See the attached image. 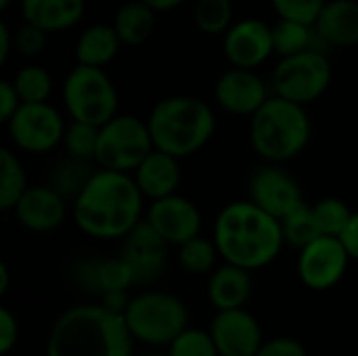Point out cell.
<instances>
[{
	"instance_id": "obj_1",
	"label": "cell",
	"mask_w": 358,
	"mask_h": 356,
	"mask_svg": "<svg viewBox=\"0 0 358 356\" xmlns=\"http://www.w3.org/2000/svg\"><path fill=\"white\" fill-rule=\"evenodd\" d=\"M145 197L128 172L96 168L82 193L71 201L76 227L101 241L124 239L141 220Z\"/></svg>"
},
{
	"instance_id": "obj_2",
	"label": "cell",
	"mask_w": 358,
	"mask_h": 356,
	"mask_svg": "<svg viewBox=\"0 0 358 356\" xmlns=\"http://www.w3.org/2000/svg\"><path fill=\"white\" fill-rule=\"evenodd\" d=\"M212 239L218 245L222 262L243 266L252 273L273 264L285 245L281 220L252 199L227 204L214 220Z\"/></svg>"
},
{
	"instance_id": "obj_3",
	"label": "cell",
	"mask_w": 358,
	"mask_h": 356,
	"mask_svg": "<svg viewBox=\"0 0 358 356\" xmlns=\"http://www.w3.org/2000/svg\"><path fill=\"white\" fill-rule=\"evenodd\" d=\"M134 342L124 315L103 304H78L55 321L46 356H132Z\"/></svg>"
},
{
	"instance_id": "obj_4",
	"label": "cell",
	"mask_w": 358,
	"mask_h": 356,
	"mask_svg": "<svg viewBox=\"0 0 358 356\" xmlns=\"http://www.w3.org/2000/svg\"><path fill=\"white\" fill-rule=\"evenodd\" d=\"M155 149L178 159L201 151L216 132V113L210 103L193 94L159 99L147 118Z\"/></svg>"
},
{
	"instance_id": "obj_5",
	"label": "cell",
	"mask_w": 358,
	"mask_h": 356,
	"mask_svg": "<svg viewBox=\"0 0 358 356\" xmlns=\"http://www.w3.org/2000/svg\"><path fill=\"white\" fill-rule=\"evenodd\" d=\"M313 136V122L304 105L271 94L250 118V145L262 162L287 164L300 157Z\"/></svg>"
},
{
	"instance_id": "obj_6",
	"label": "cell",
	"mask_w": 358,
	"mask_h": 356,
	"mask_svg": "<svg viewBox=\"0 0 358 356\" xmlns=\"http://www.w3.org/2000/svg\"><path fill=\"white\" fill-rule=\"evenodd\" d=\"M61 97L69 120L103 126L120 113V94L105 67L76 63L63 80Z\"/></svg>"
},
{
	"instance_id": "obj_7",
	"label": "cell",
	"mask_w": 358,
	"mask_h": 356,
	"mask_svg": "<svg viewBox=\"0 0 358 356\" xmlns=\"http://www.w3.org/2000/svg\"><path fill=\"white\" fill-rule=\"evenodd\" d=\"M124 319L136 342L170 346L172 340L189 327V308L174 294L143 292L130 300Z\"/></svg>"
},
{
	"instance_id": "obj_8",
	"label": "cell",
	"mask_w": 358,
	"mask_h": 356,
	"mask_svg": "<svg viewBox=\"0 0 358 356\" xmlns=\"http://www.w3.org/2000/svg\"><path fill=\"white\" fill-rule=\"evenodd\" d=\"M331 80V59L323 48H310L298 55L279 57L271 76V88L275 94L306 107L329 90Z\"/></svg>"
},
{
	"instance_id": "obj_9",
	"label": "cell",
	"mask_w": 358,
	"mask_h": 356,
	"mask_svg": "<svg viewBox=\"0 0 358 356\" xmlns=\"http://www.w3.org/2000/svg\"><path fill=\"white\" fill-rule=\"evenodd\" d=\"M155 149L147 120L130 113H117L101 126L96 166L132 174L136 166Z\"/></svg>"
},
{
	"instance_id": "obj_10",
	"label": "cell",
	"mask_w": 358,
	"mask_h": 356,
	"mask_svg": "<svg viewBox=\"0 0 358 356\" xmlns=\"http://www.w3.org/2000/svg\"><path fill=\"white\" fill-rule=\"evenodd\" d=\"M65 120L57 107L46 103H21L15 115L6 122V130L15 149L42 155L59 145L65 136Z\"/></svg>"
},
{
	"instance_id": "obj_11",
	"label": "cell",
	"mask_w": 358,
	"mask_h": 356,
	"mask_svg": "<svg viewBox=\"0 0 358 356\" xmlns=\"http://www.w3.org/2000/svg\"><path fill=\"white\" fill-rule=\"evenodd\" d=\"M350 260L340 237L321 235L300 250L296 271L308 290L327 292L344 279Z\"/></svg>"
},
{
	"instance_id": "obj_12",
	"label": "cell",
	"mask_w": 358,
	"mask_h": 356,
	"mask_svg": "<svg viewBox=\"0 0 358 356\" xmlns=\"http://www.w3.org/2000/svg\"><path fill=\"white\" fill-rule=\"evenodd\" d=\"M273 94L271 82H266L256 69L233 67L218 76L214 84L216 105L239 118H252Z\"/></svg>"
},
{
	"instance_id": "obj_13",
	"label": "cell",
	"mask_w": 358,
	"mask_h": 356,
	"mask_svg": "<svg viewBox=\"0 0 358 356\" xmlns=\"http://www.w3.org/2000/svg\"><path fill=\"white\" fill-rule=\"evenodd\" d=\"M250 199L277 216L279 220L304 201L300 183L283 168V164L262 162L248 180Z\"/></svg>"
},
{
	"instance_id": "obj_14",
	"label": "cell",
	"mask_w": 358,
	"mask_h": 356,
	"mask_svg": "<svg viewBox=\"0 0 358 356\" xmlns=\"http://www.w3.org/2000/svg\"><path fill=\"white\" fill-rule=\"evenodd\" d=\"M222 52L233 67L258 69L275 55L273 25L260 17L235 21L222 36Z\"/></svg>"
},
{
	"instance_id": "obj_15",
	"label": "cell",
	"mask_w": 358,
	"mask_h": 356,
	"mask_svg": "<svg viewBox=\"0 0 358 356\" xmlns=\"http://www.w3.org/2000/svg\"><path fill=\"white\" fill-rule=\"evenodd\" d=\"M168 248L170 245L147 220H141L122 239L120 258L128 264L134 285H149L164 275L168 264Z\"/></svg>"
},
{
	"instance_id": "obj_16",
	"label": "cell",
	"mask_w": 358,
	"mask_h": 356,
	"mask_svg": "<svg viewBox=\"0 0 358 356\" xmlns=\"http://www.w3.org/2000/svg\"><path fill=\"white\" fill-rule=\"evenodd\" d=\"M145 220L159 233L168 245H182L185 241L201 235L203 216L197 204L178 193L151 201Z\"/></svg>"
},
{
	"instance_id": "obj_17",
	"label": "cell",
	"mask_w": 358,
	"mask_h": 356,
	"mask_svg": "<svg viewBox=\"0 0 358 356\" xmlns=\"http://www.w3.org/2000/svg\"><path fill=\"white\" fill-rule=\"evenodd\" d=\"M208 332L220 356H256L264 344L258 319L245 308L216 311Z\"/></svg>"
},
{
	"instance_id": "obj_18",
	"label": "cell",
	"mask_w": 358,
	"mask_h": 356,
	"mask_svg": "<svg viewBox=\"0 0 358 356\" xmlns=\"http://www.w3.org/2000/svg\"><path fill=\"white\" fill-rule=\"evenodd\" d=\"M67 212H69L67 199L48 183L27 187V191L21 195V199L13 210L17 222L31 233L57 231L65 222Z\"/></svg>"
},
{
	"instance_id": "obj_19",
	"label": "cell",
	"mask_w": 358,
	"mask_h": 356,
	"mask_svg": "<svg viewBox=\"0 0 358 356\" xmlns=\"http://www.w3.org/2000/svg\"><path fill=\"white\" fill-rule=\"evenodd\" d=\"M141 193L145 199L155 201L168 195L178 193V187L182 183V170H180V159L153 149L132 172Z\"/></svg>"
},
{
	"instance_id": "obj_20",
	"label": "cell",
	"mask_w": 358,
	"mask_h": 356,
	"mask_svg": "<svg viewBox=\"0 0 358 356\" xmlns=\"http://www.w3.org/2000/svg\"><path fill=\"white\" fill-rule=\"evenodd\" d=\"M254 294L252 271L224 262L210 273L208 279V300L216 311L245 308Z\"/></svg>"
},
{
	"instance_id": "obj_21",
	"label": "cell",
	"mask_w": 358,
	"mask_h": 356,
	"mask_svg": "<svg viewBox=\"0 0 358 356\" xmlns=\"http://www.w3.org/2000/svg\"><path fill=\"white\" fill-rule=\"evenodd\" d=\"M73 279L80 287L92 294L128 292L134 285L128 264L117 258H86L73 266Z\"/></svg>"
},
{
	"instance_id": "obj_22",
	"label": "cell",
	"mask_w": 358,
	"mask_h": 356,
	"mask_svg": "<svg viewBox=\"0 0 358 356\" xmlns=\"http://www.w3.org/2000/svg\"><path fill=\"white\" fill-rule=\"evenodd\" d=\"M315 27L323 46H358V0H327Z\"/></svg>"
},
{
	"instance_id": "obj_23",
	"label": "cell",
	"mask_w": 358,
	"mask_h": 356,
	"mask_svg": "<svg viewBox=\"0 0 358 356\" xmlns=\"http://www.w3.org/2000/svg\"><path fill=\"white\" fill-rule=\"evenodd\" d=\"M23 21L48 31L76 27L86 13V0H19Z\"/></svg>"
},
{
	"instance_id": "obj_24",
	"label": "cell",
	"mask_w": 358,
	"mask_h": 356,
	"mask_svg": "<svg viewBox=\"0 0 358 356\" xmlns=\"http://www.w3.org/2000/svg\"><path fill=\"white\" fill-rule=\"evenodd\" d=\"M122 40L111 23H92L82 29L76 40V63L90 67H107L120 52Z\"/></svg>"
},
{
	"instance_id": "obj_25",
	"label": "cell",
	"mask_w": 358,
	"mask_h": 356,
	"mask_svg": "<svg viewBox=\"0 0 358 356\" xmlns=\"http://www.w3.org/2000/svg\"><path fill=\"white\" fill-rule=\"evenodd\" d=\"M155 17L157 13L143 0H128L115 10L111 25L124 46H141L153 36L157 21Z\"/></svg>"
},
{
	"instance_id": "obj_26",
	"label": "cell",
	"mask_w": 358,
	"mask_h": 356,
	"mask_svg": "<svg viewBox=\"0 0 358 356\" xmlns=\"http://www.w3.org/2000/svg\"><path fill=\"white\" fill-rule=\"evenodd\" d=\"M273 44H275V55L279 57H289L323 46L315 25L292 21V19H279L273 25Z\"/></svg>"
},
{
	"instance_id": "obj_27",
	"label": "cell",
	"mask_w": 358,
	"mask_h": 356,
	"mask_svg": "<svg viewBox=\"0 0 358 356\" xmlns=\"http://www.w3.org/2000/svg\"><path fill=\"white\" fill-rule=\"evenodd\" d=\"M96 168L99 166L94 162H86V159L67 155L65 159L55 164V168L48 176V185L52 189H57L67 201H73L82 193L86 183L92 178Z\"/></svg>"
},
{
	"instance_id": "obj_28",
	"label": "cell",
	"mask_w": 358,
	"mask_h": 356,
	"mask_svg": "<svg viewBox=\"0 0 358 356\" xmlns=\"http://www.w3.org/2000/svg\"><path fill=\"white\" fill-rule=\"evenodd\" d=\"M27 174L19 155L2 147L0 149V210L13 212L21 195L27 191Z\"/></svg>"
},
{
	"instance_id": "obj_29",
	"label": "cell",
	"mask_w": 358,
	"mask_h": 356,
	"mask_svg": "<svg viewBox=\"0 0 358 356\" xmlns=\"http://www.w3.org/2000/svg\"><path fill=\"white\" fill-rule=\"evenodd\" d=\"M193 23L206 36H224L235 23L233 0H195Z\"/></svg>"
},
{
	"instance_id": "obj_30",
	"label": "cell",
	"mask_w": 358,
	"mask_h": 356,
	"mask_svg": "<svg viewBox=\"0 0 358 356\" xmlns=\"http://www.w3.org/2000/svg\"><path fill=\"white\" fill-rule=\"evenodd\" d=\"M218 245L214 239L197 235L178 245V264L189 275H208L218 266Z\"/></svg>"
},
{
	"instance_id": "obj_31",
	"label": "cell",
	"mask_w": 358,
	"mask_h": 356,
	"mask_svg": "<svg viewBox=\"0 0 358 356\" xmlns=\"http://www.w3.org/2000/svg\"><path fill=\"white\" fill-rule=\"evenodd\" d=\"M281 229H283L285 243L296 248L298 252L310 241H315L317 237H321V229L317 225L313 206H308L306 201H302L281 218Z\"/></svg>"
},
{
	"instance_id": "obj_32",
	"label": "cell",
	"mask_w": 358,
	"mask_h": 356,
	"mask_svg": "<svg viewBox=\"0 0 358 356\" xmlns=\"http://www.w3.org/2000/svg\"><path fill=\"white\" fill-rule=\"evenodd\" d=\"M13 84H15L23 103H46L52 94V88H55L50 71L38 63L23 65L15 73Z\"/></svg>"
},
{
	"instance_id": "obj_33",
	"label": "cell",
	"mask_w": 358,
	"mask_h": 356,
	"mask_svg": "<svg viewBox=\"0 0 358 356\" xmlns=\"http://www.w3.org/2000/svg\"><path fill=\"white\" fill-rule=\"evenodd\" d=\"M99 132H101V126L69 120V124L65 128V136H63V147H65L67 155L86 159V162H94L96 147H99Z\"/></svg>"
},
{
	"instance_id": "obj_34",
	"label": "cell",
	"mask_w": 358,
	"mask_h": 356,
	"mask_svg": "<svg viewBox=\"0 0 358 356\" xmlns=\"http://www.w3.org/2000/svg\"><path fill=\"white\" fill-rule=\"evenodd\" d=\"M317 225L321 229V235H331V237H340L344 233V229L348 227L350 218H352V210L350 206L340 199V197H323L313 206Z\"/></svg>"
},
{
	"instance_id": "obj_35",
	"label": "cell",
	"mask_w": 358,
	"mask_h": 356,
	"mask_svg": "<svg viewBox=\"0 0 358 356\" xmlns=\"http://www.w3.org/2000/svg\"><path fill=\"white\" fill-rule=\"evenodd\" d=\"M168 356H220L210 332L187 327L168 346Z\"/></svg>"
},
{
	"instance_id": "obj_36",
	"label": "cell",
	"mask_w": 358,
	"mask_h": 356,
	"mask_svg": "<svg viewBox=\"0 0 358 356\" xmlns=\"http://www.w3.org/2000/svg\"><path fill=\"white\" fill-rule=\"evenodd\" d=\"M279 19H292L315 25L327 0H271Z\"/></svg>"
},
{
	"instance_id": "obj_37",
	"label": "cell",
	"mask_w": 358,
	"mask_h": 356,
	"mask_svg": "<svg viewBox=\"0 0 358 356\" xmlns=\"http://www.w3.org/2000/svg\"><path fill=\"white\" fill-rule=\"evenodd\" d=\"M48 31L23 21V25L15 31V48L23 55V57H38L48 42Z\"/></svg>"
},
{
	"instance_id": "obj_38",
	"label": "cell",
	"mask_w": 358,
	"mask_h": 356,
	"mask_svg": "<svg viewBox=\"0 0 358 356\" xmlns=\"http://www.w3.org/2000/svg\"><path fill=\"white\" fill-rule=\"evenodd\" d=\"M256 356H308L306 348L296 338H273L260 346Z\"/></svg>"
},
{
	"instance_id": "obj_39",
	"label": "cell",
	"mask_w": 358,
	"mask_h": 356,
	"mask_svg": "<svg viewBox=\"0 0 358 356\" xmlns=\"http://www.w3.org/2000/svg\"><path fill=\"white\" fill-rule=\"evenodd\" d=\"M19 342V323L8 308H0V353L8 355Z\"/></svg>"
},
{
	"instance_id": "obj_40",
	"label": "cell",
	"mask_w": 358,
	"mask_h": 356,
	"mask_svg": "<svg viewBox=\"0 0 358 356\" xmlns=\"http://www.w3.org/2000/svg\"><path fill=\"white\" fill-rule=\"evenodd\" d=\"M21 103L23 101L15 88L13 80H2L0 82V122L6 124L15 115V111L21 107Z\"/></svg>"
},
{
	"instance_id": "obj_41",
	"label": "cell",
	"mask_w": 358,
	"mask_h": 356,
	"mask_svg": "<svg viewBox=\"0 0 358 356\" xmlns=\"http://www.w3.org/2000/svg\"><path fill=\"white\" fill-rule=\"evenodd\" d=\"M340 239H342L346 252L350 254V258L358 262V212L352 214V218H350L348 227L344 229V233L340 235Z\"/></svg>"
},
{
	"instance_id": "obj_42",
	"label": "cell",
	"mask_w": 358,
	"mask_h": 356,
	"mask_svg": "<svg viewBox=\"0 0 358 356\" xmlns=\"http://www.w3.org/2000/svg\"><path fill=\"white\" fill-rule=\"evenodd\" d=\"M130 300L132 298L128 296V292H107V294L101 296V304L105 308L117 313V315H124L126 313V308L130 306Z\"/></svg>"
},
{
	"instance_id": "obj_43",
	"label": "cell",
	"mask_w": 358,
	"mask_h": 356,
	"mask_svg": "<svg viewBox=\"0 0 358 356\" xmlns=\"http://www.w3.org/2000/svg\"><path fill=\"white\" fill-rule=\"evenodd\" d=\"M13 44H15V34H10L6 23H0V65L8 63Z\"/></svg>"
},
{
	"instance_id": "obj_44",
	"label": "cell",
	"mask_w": 358,
	"mask_h": 356,
	"mask_svg": "<svg viewBox=\"0 0 358 356\" xmlns=\"http://www.w3.org/2000/svg\"><path fill=\"white\" fill-rule=\"evenodd\" d=\"M147 6H151L155 13H166V10H174L178 6H182L187 0H143Z\"/></svg>"
},
{
	"instance_id": "obj_45",
	"label": "cell",
	"mask_w": 358,
	"mask_h": 356,
	"mask_svg": "<svg viewBox=\"0 0 358 356\" xmlns=\"http://www.w3.org/2000/svg\"><path fill=\"white\" fill-rule=\"evenodd\" d=\"M8 281H10L8 266L2 262V264H0V296H4V294L8 292Z\"/></svg>"
},
{
	"instance_id": "obj_46",
	"label": "cell",
	"mask_w": 358,
	"mask_h": 356,
	"mask_svg": "<svg viewBox=\"0 0 358 356\" xmlns=\"http://www.w3.org/2000/svg\"><path fill=\"white\" fill-rule=\"evenodd\" d=\"M10 2H13V0H0V8H2V10H6V8L10 6Z\"/></svg>"
},
{
	"instance_id": "obj_47",
	"label": "cell",
	"mask_w": 358,
	"mask_h": 356,
	"mask_svg": "<svg viewBox=\"0 0 358 356\" xmlns=\"http://www.w3.org/2000/svg\"><path fill=\"white\" fill-rule=\"evenodd\" d=\"M147 356H168V355H147Z\"/></svg>"
},
{
	"instance_id": "obj_48",
	"label": "cell",
	"mask_w": 358,
	"mask_h": 356,
	"mask_svg": "<svg viewBox=\"0 0 358 356\" xmlns=\"http://www.w3.org/2000/svg\"><path fill=\"white\" fill-rule=\"evenodd\" d=\"M321 356H329V355H321Z\"/></svg>"
}]
</instances>
